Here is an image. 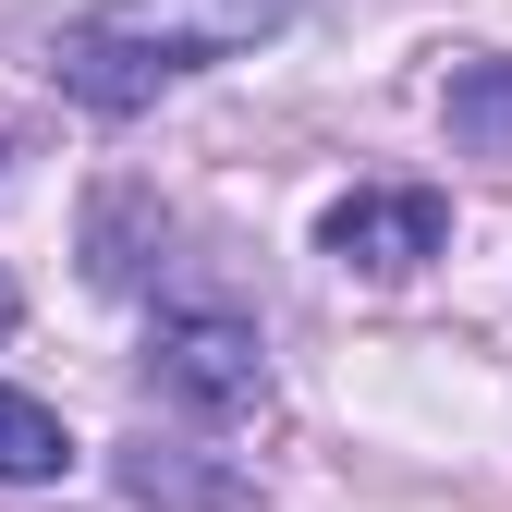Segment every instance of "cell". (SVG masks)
<instances>
[{"label": "cell", "mask_w": 512, "mask_h": 512, "mask_svg": "<svg viewBox=\"0 0 512 512\" xmlns=\"http://www.w3.org/2000/svg\"><path fill=\"white\" fill-rule=\"evenodd\" d=\"M281 25H293V0H98L61 37V86L86 110H135V98H159V74L232 61L256 37H281Z\"/></svg>", "instance_id": "6da1fadb"}, {"label": "cell", "mask_w": 512, "mask_h": 512, "mask_svg": "<svg viewBox=\"0 0 512 512\" xmlns=\"http://www.w3.org/2000/svg\"><path fill=\"white\" fill-rule=\"evenodd\" d=\"M147 378L171 403H196V415H256V403H269V354H256L244 317H159Z\"/></svg>", "instance_id": "7a4b0ae2"}, {"label": "cell", "mask_w": 512, "mask_h": 512, "mask_svg": "<svg viewBox=\"0 0 512 512\" xmlns=\"http://www.w3.org/2000/svg\"><path fill=\"white\" fill-rule=\"evenodd\" d=\"M439 244H452V208H439L427 183H366V196L330 208V256H342V269H366V281L427 269Z\"/></svg>", "instance_id": "3957f363"}, {"label": "cell", "mask_w": 512, "mask_h": 512, "mask_svg": "<svg viewBox=\"0 0 512 512\" xmlns=\"http://www.w3.org/2000/svg\"><path fill=\"white\" fill-rule=\"evenodd\" d=\"M452 147L464 159H512V61H464L452 74Z\"/></svg>", "instance_id": "277c9868"}, {"label": "cell", "mask_w": 512, "mask_h": 512, "mask_svg": "<svg viewBox=\"0 0 512 512\" xmlns=\"http://www.w3.org/2000/svg\"><path fill=\"white\" fill-rule=\"evenodd\" d=\"M61 464H74L61 415H49L37 391H0V488H37V476H61Z\"/></svg>", "instance_id": "5b68a950"}, {"label": "cell", "mask_w": 512, "mask_h": 512, "mask_svg": "<svg viewBox=\"0 0 512 512\" xmlns=\"http://www.w3.org/2000/svg\"><path fill=\"white\" fill-rule=\"evenodd\" d=\"M0 330H13V281H0Z\"/></svg>", "instance_id": "8992f818"}]
</instances>
